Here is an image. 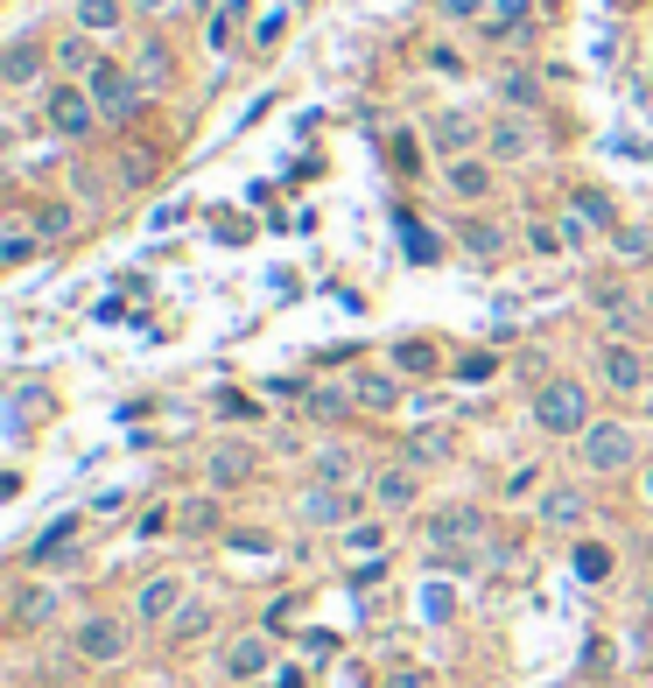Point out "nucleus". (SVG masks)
Instances as JSON below:
<instances>
[{"label":"nucleus","mask_w":653,"mask_h":688,"mask_svg":"<svg viewBox=\"0 0 653 688\" xmlns=\"http://www.w3.org/2000/svg\"><path fill=\"white\" fill-rule=\"evenodd\" d=\"M43 120H50L56 141H92V133L106 127L99 106H92V92H85V78H50L43 85Z\"/></svg>","instance_id":"1"},{"label":"nucleus","mask_w":653,"mask_h":688,"mask_svg":"<svg viewBox=\"0 0 653 688\" xmlns=\"http://www.w3.org/2000/svg\"><path fill=\"white\" fill-rule=\"evenodd\" d=\"M598 415H590V394L584 379H542L534 387V429L542 436H584Z\"/></svg>","instance_id":"2"},{"label":"nucleus","mask_w":653,"mask_h":688,"mask_svg":"<svg viewBox=\"0 0 653 688\" xmlns=\"http://www.w3.org/2000/svg\"><path fill=\"white\" fill-rule=\"evenodd\" d=\"M576 456H584V471L590 477H619V471H632L640 464V436H632V422H590L584 436H576Z\"/></svg>","instance_id":"3"},{"label":"nucleus","mask_w":653,"mask_h":688,"mask_svg":"<svg viewBox=\"0 0 653 688\" xmlns=\"http://www.w3.org/2000/svg\"><path fill=\"white\" fill-rule=\"evenodd\" d=\"M85 92H92V106H99V120H113V127H127L148 99V85L133 78V64H113V56H99V71L85 78Z\"/></svg>","instance_id":"4"},{"label":"nucleus","mask_w":653,"mask_h":688,"mask_svg":"<svg viewBox=\"0 0 653 688\" xmlns=\"http://www.w3.org/2000/svg\"><path fill=\"white\" fill-rule=\"evenodd\" d=\"M56 78V56L43 35H14L8 50H0V85L8 92H29V85H50Z\"/></svg>","instance_id":"5"},{"label":"nucleus","mask_w":653,"mask_h":688,"mask_svg":"<svg viewBox=\"0 0 653 688\" xmlns=\"http://www.w3.org/2000/svg\"><path fill=\"white\" fill-rule=\"evenodd\" d=\"M485 127L492 120H471V112H436V120H429V148H436V155H443V162H457V155H478V148H485Z\"/></svg>","instance_id":"6"},{"label":"nucleus","mask_w":653,"mask_h":688,"mask_svg":"<svg viewBox=\"0 0 653 688\" xmlns=\"http://www.w3.org/2000/svg\"><path fill=\"white\" fill-rule=\"evenodd\" d=\"M590 302H598V316L611 323V337H640L646 331V295H632V289H619V281H598V289H590Z\"/></svg>","instance_id":"7"},{"label":"nucleus","mask_w":653,"mask_h":688,"mask_svg":"<svg viewBox=\"0 0 653 688\" xmlns=\"http://www.w3.org/2000/svg\"><path fill=\"white\" fill-rule=\"evenodd\" d=\"M534 148H542V127H534L527 112H499V120L485 127V155L492 162H527Z\"/></svg>","instance_id":"8"},{"label":"nucleus","mask_w":653,"mask_h":688,"mask_svg":"<svg viewBox=\"0 0 653 688\" xmlns=\"http://www.w3.org/2000/svg\"><path fill=\"white\" fill-rule=\"evenodd\" d=\"M598 379L611 394H646L653 379H646V358H640V344H625V337H611L604 352H598Z\"/></svg>","instance_id":"9"},{"label":"nucleus","mask_w":653,"mask_h":688,"mask_svg":"<svg viewBox=\"0 0 653 688\" xmlns=\"http://www.w3.org/2000/svg\"><path fill=\"white\" fill-rule=\"evenodd\" d=\"M127 22H133V8H127V0H71V29L99 35V43H120Z\"/></svg>","instance_id":"10"},{"label":"nucleus","mask_w":653,"mask_h":688,"mask_svg":"<svg viewBox=\"0 0 653 688\" xmlns=\"http://www.w3.org/2000/svg\"><path fill=\"white\" fill-rule=\"evenodd\" d=\"M176 611H183V577H148L133 590V619L141 625H176Z\"/></svg>","instance_id":"11"},{"label":"nucleus","mask_w":653,"mask_h":688,"mask_svg":"<svg viewBox=\"0 0 653 688\" xmlns=\"http://www.w3.org/2000/svg\"><path fill=\"white\" fill-rule=\"evenodd\" d=\"M127 64H133V78L148 85V99H156V92H169V85H176V50H169L162 35H141V43H133V56H127Z\"/></svg>","instance_id":"12"},{"label":"nucleus","mask_w":653,"mask_h":688,"mask_svg":"<svg viewBox=\"0 0 653 688\" xmlns=\"http://www.w3.org/2000/svg\"><path fill=\"white\" fill-rule=\"evenodd\" d=\"M352 513H358V499L344 485H310V492H302V520H310V527L344 534V527H352Z\"/></svg>","instance_id":"13"},{"label":"nucleus","mask_w":653,"mask_h":688,"mask_svg":"<svg viewBox=\"0 0 653 688\" xmlns=\"http://www.w3.org/2000/svg\"><path fill=\"white\" fill-rule=\"evenodd\" d=\"M478 534H485V513H478V506H450V513H436V520H429V548H436V556H450V548H471Z\"/></svg>","instance_id":"14"},{"label":"nucleus","mask_w":653,"mask_h":688,"mask_svg":"<svg viewBox=\"0 0 653 688\" xmlns=\"http://www.w3.org/2000/svg\"><path fill=\"white\" fill-rule=\"evenodd\" d=\"M50 56H56V78H92V71H99V35L64 29V35L50 43Z\"/></svg>","instance_id":"15"},{"label":"nucleus","mask_w":653,"mask_h":688,"mask_svg":"<svg viewBox=\"0 0 653 688\" xmlns=\"http://www.w3.org/2000/svg\"><path fill=\"white\" fill-rule=\"evenodd\" d=\"M443 183H450V197L485 204L492 197V155H457V162H443Z\"/></svg>","instance_id":"16"},{"label":"nucleus","mask_w":653,"mask_h":688,"mask_svg":"<svg viewBox=\"0 0 653 688\" xmlns=\"http://www.w3.org/2000/svg\"><path fill=\"white\" fill-rule=\"evenodd\" d=\"M78 654H85V660H120V654H127V625L106 619V611H92V619L78 625Z\"/></svg>","instance_id":"17"},{"label":"nucleus","mask_w":653,"mask_h":688,"mask_svg":"<svg viewBox=\"0 0 653 688\" xmlns=\"http://www.w3.org/2000/svg\"><path fill=\"white\" fill-rule=\"evenodd\" d=\"M267 667H275V646H267V633H246L225 646V681H260Z\"/></svg>","instance_id":"18"},{"label":"nucleus","mask_w":653,"mask_h":688,"mask_svg":"<svg viewBox=\"0 0 653 688\" xmlns=\"http://www.w3.org/2000/svg\"><path fill=\"white\" fill-rule=\"evenodd\" d=\"M590 520V499L576 485H548L542 492V527H584Z\"/></svg>","instance_id":"19"},{"label":"nucleus","mask_w":653,"mask_h":688,"mask_svg":"<svg viewBox=\"0 0 653 688\" xmlns=\"http://www.w3.org/2000/svg\"><path fill=\"white\" fill-rule=\"evenodd\" d=\"M373 499H379V506H387V513H408V506L421 499V485H415V471H408V464H400V471H394V464H387V471H373Z\"/></svg>","instance_id":"20"},{"label":"nucleus","mask_w":653,"mask_h":688,"mask_svg":"<svg viewBox=\"0 0 653 688\" xmlns=\"http://www.w3.org/2000/svg\"><path fill=\"white\" fill-rule=\"evenodd\" d=\"M78 527H85V520H78V513H64V520H50L43 534H35V548H29V562H35V569H43V562H64V556H71V541H78Z\"/></svg>","instance_id":"21"},{"label":"nucleus","mask_w":653,"mask_h":688,"mask_svg":"<svg viewBox=\"0 0 653 688\" xmlns=\"http://www.w3.org/2000/svg\"><path fill=\"white\" fill-rule=\"evenodd\" d=\"M204 471H211V485H218V492L225 485H246V477H254V450H246V443H218Z\"/></svg>","instance_id":"22"},{"label":"nucleus","mask_w":653,"mask_h":688,"mask_svg":"<svg viewBox=\"0 0 653 688\" xmlns=\"http://www.w3.org/2000/svg\"><path fill=\"white\" fill-rule=\"evenodd\" d=\"M457 239H464L471 260H499V254H506V225H492V218H464V225H457Z\"/></svg>","instance_id":"23"},{"label":"nucleus","mask_w":653,"mask_h":688,"mask_svg":"<svg viewBox=\"0 0 653 688\" xmlns=\"http://www.w3.org/2000/svg\"><path fill=\"white\" fill-rule=\"evenodd\" d=\"M569 212H584V218H590V233H604V239L625 225V218H619V204H611L604 190H569Z\"/></svg>","instance_id":"24"},{"label":"nucleus","mask_w":653,"mask_h":688,"mask_svg":"<svg viewBox=\"0 0 653 688\" xmlns=\"http://www.w3.org/2000/svg\"><path fill=\"white\" fill-rule=\"evenodd\" d=\"M499 99H506V112H534L542 106V78H534V71H499Z\"/></svg>","instance_id":"25"},{"label":"nucleus","mask_w":653,"mask_h":688,"mask_svg":"<svg viewBox=\"0 0 653 688\" xmlns=\"http://www.w3.org/2000/svg\"><path fill=\"white\" fill-rule=\"evenodd\" d=\"M352 400H358V408H379V415H387V408H400V379H394V373H358V379H352Z\"/></svg>","instance_id":"26"},{"label":"nucleus","mask_w":653,"mask_h":688,"mask_svg":"<svg viewBox=\"0 0 653 688\" xmlns=\"http://www.w3.org/2000/svg\"><path fill=\"white\" fill-rule=\"evenodd\" d=\"M35 246H43V233H35L22 212H14V218H8V233H0V260H8V267H29V260H35Z\"/></svg>","instance_id":"27"},{"label":"nucleus","mask_w":653,"mask_h":688,"mask_svg":"<svg viewBox=\"0 0 653 688\" xmlns=\"http://www.w3.org/2000/svg\"><path fill=\"white\" fill-rule=\"evenodd\" d=\"M56 611V583H29L22 598H14V625H43Z\"/></svg>","instance_id":"28"},{"label":"nucleus","mask_w":653,"mask_h":688,"mask_svg":"<svg viewBox=\"0 0 653 688\" xmlns=\"http://www.w3.org/2000/svg\"><path fill=\"white\" fill-rule=\"evenodd\" d=\"M338 548L344 556H379V548H387V527H373V520H352L338 534Z\"/></svg>","instance_id":"29"},{"label":"nucleus","mask_w":653,"mask_h":688,"mask_svg":"<svg viewBox=\"0 0 653 688\" xmlns=\"http://www.w3.org/2000/svg\"><path fill=\"white\" fill-rule=\"evenodd\" d=\"M29 225H35L43 239H64L78 218H71V204H56V197H50V204H35V212H29Z\"/></svg>","instance_id":"30"},{"label":"nucleus","mask_w":653,"mask_h":688,"mask_svg":"<svg viewBox=\"0 0 653 688\" xmlns=\"http://www.w3.org/2000/svg\"><path fill=\"white\" fill-rule=\"evenodd\" d=\"M394 373H436V344H421V337H408V344H394Z\"/></svg>","instance_id":"31"},{"label":"nucleus","mask_w":653,"mask_h":688,"mask_svg":"<svg viewBox=\"0 0 653 688\" xmlns=\"http://www.w3.org/2000/svg\"><path fill=\"white\" fill-rule=\"evenodd\" d=\"M344 477H352V450L323 443V450H317V485H344Z\"/></svg>","instance_id":"32"},{"label":"nucleus","mask_w":653,"mask_h":688,"mask_svg":"<svg viewBox=\"0 0 653 688\" xmlns=\"http://www.w3.org/2000/svg\"><path fill=\"white\" fill-rule=\"evenodd\" d=\"M576 577H584V583H604V577H611V556H604L598 541H584V548H576Z\"/></svg>","instance_id":"33"},{"label":"nucleus","mask_w":653,"mask_h":688,"mask_svg":"<svg viewBox=\"0 0 653 688\" xmlns=\"http://www.w3.org/2000/svg\"><path fill=\"white\" fill-rule=\"evenodd\" d=\"M492 373H499V358H492V352H464V358H457V379H464V387H485Z\"/></svg>","instance_id":"34"},{"label":"nucleus","mask_w":653,"mask_h":688,"mask_svg":"<svg viewBox=\"0 0 653 688\" xmlns=\"http://www.w3.org/2000/svg\"><path fill=\"white\" fill-rule=\"evenodd\" d=\"M408 456H415V464H436V456H450V429H421L415 443H408Z\"/></svg>","instance_id":"35"},{"label":"nucleus","mask_w":653,"mask_h":688,"mask_svg":"<svg viewBox=\"0 0 653 688\" xmlns=\"http://www.w3.org/2000/svg\"><path fill=\"white\" fill-rule=\"evenodd\" d=\"M281 35H288V8H275V14L254 22V50H281Z\"/></svg>","instance_id":"36"},{"label":"nucleus","mask_w":653,"mask_h":688,"mask_svg":"<svg viewBox=\"0 0 653 688\" xmlns=\"http://www.w3.org/2000/svg\"><path fill=\"white\" fill-rule=\"evenodd\" d=\"M204 625H211V611H204V604H190V611H176V625H169V633H176V639H197Z\"/></svg>","instance_id":"37"},{"label":"nucleus","mask_w":653,"mask_h":688,"mask_svg":"<svg viewBox=\"0 0 653 688\" xmlns=\"http://www.w3.org/2000/svg\"><path fill=\"white\" fill-rule=\"evenodd\" d=\"M176 520H183V527H190V534H204V527H211V520H218V506H211V499H190V506H183V513H176Z\"/></svg>","instance_id":"38"},{"label":"nucleus","mask_w":653,"mask_h":688,"mask_svg":"<svg viewBox=\"0 0 653 688\" xmlns=\"http://www.w3.org/2000/svg\"><path fill=\"white\" fill-rule=\"evenodd\" d=\"M534 485H542V471H534V464H521V471H513V477H506V499H527V492H534Z\"/></svg>","instance_id":"39"},{"label":"nucleus","mask_w":653,"mask_h":688,"mask_svg":"<svg viewBox=\"0 0 653 688\" xmlns=\"http://www.w3.org/2000/svg\"><path fill=\"white\" fill-rule=\"evenodd\" d=\"M387 688H436V681L421 675V667H394V675H387Z\"/></svg>","instance_id":"40"},{"label":"nucleus","mask_w":653,"mask_h":688,"mask_svg":"<svg viewBox=\"0 0 653 688\" xmlns=\"http://www.w3.org/2000/svg\"><path fill=\"white\" fill-rule=\"evenodd\" d=\"M127 8H133V14H141V22H156V14L169 8V0H127Z\"/></svg>","instance_id":"41"},{"label":"nucleus","mask_w":653,"mask_h":688,"mask_svg":"<svg viewBox=\"0 0 653 688\" xmlns=\"http://www.w3.org/2000/svg\"><path fill=\"white\" fill-rule=\"evenodd\" d=\"M275 688H302V675L296 667H275Z\"/></svg>","instance_id":"42"},{"label":"nucleus","mask_w":653,"mask_h":688,"mask_svg":"<svg viewBox=\"0 0 653 688\" xmlns=\"http://www.w3.org/2000/svg\"><path fill=\"white\" fill-rule=\"evenodd\" d=\"M640 485H646V499H653V464H646V477H640Z\"/></svg>","instance_id":"43"},{"label":"nucleus","mask_w":653,"mask_h":688,"mask_svg":"<svg viewBox=\"0 0 653 688\" xmlns=\"http://www.w3.org/2000/svg\"><path fill=\"white\" fill-rule=\"evenodd\" d=\"M640 400H646V415H653V387H646V394H640Z\"/></svg>","instance_id":"44"},{"label":"nucleus","mask_w":653,"mask_h":688,"mask_svg":"<svg viewBox=\"0 0 653 688\" xmlns=\"http://www.w3.org/2000/svg\"><path fill=\"white\" fill-rule=\"evenodd\" d=\"M197 8H218V0H197Z\"/></svg>","instance_id":"45"},{"label":"nucleus","mask_w":653,"mask_h":688,"mask_svg":"<svg viewBox=\"0 0 653 688\" xmlns=\"http://www.w3.org/2000/svg\"><path fill=\"white\" fill-rule=\"evenodd\" d=\"M646 611H653V590H646Z\"/></svg>","instance_id":"46"}]
</instances>
